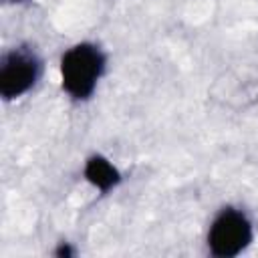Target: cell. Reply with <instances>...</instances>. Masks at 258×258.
I'll return each mask as SVG.
<instances>
[{"label": "cell", "mask_w": 258, "mask_h": 258, "mask_svg": "<svg viewBox=\"0 0 258 258\" xmlns=\"http://www.w3.org/2000/svg\"><path fill=\"white\" fill-rule=\"evenodd\" d=\"M105 71V54L97 44L81 42L71 46L60 58V77L64 91L77 99H89Z\"/></svg>", "instance_id": "cell-1"}, {"label": "cell", "mask_w": 258, "mask_h": 258, "mask_svg": "<svg viewBox=\"0 0 258 258\" xmlns=\"http://www.w3.org/2000/svg\"><path fill=\"white\" fill-rule=\"evenodd\" d=\"M252 242V222L236 208H224L210 226L208 246L218 258L238 256Z\"/></svg>", "instance_id": "cell-2"}, {"label": "cell", "mask_w": 258, "mask_h": 258, "mask_svg": "<svg viewBox=\"0 0 258 258\" xmlns=\"http://www.w3.org/2000/svg\"><path fill=\"white\" fill-rule=\"evenodd\" d=\"M40 75V58L28 46H18L6 52L0 60V95L16 99L34 87Z\"/></svg>", "instance_id": "cell-3"}, {"label": "cell", "mask_w": 258, "mask_h": 258, "mask_svg": "<svg viewBox=\"0 0 258 258\" xmlns=\"http://www.w3.org/2000/svg\"><path fill=\"white\" fill-rule=\"evenodd\" d=\"M85 177L97 189H101V191H109V189H113L121 181L119 169L109 159H105L103 155H93V157L87 159V163H85Z\"/></svg>", "instance_id": "cell-4"}, {"label": "cell", "mask_w": 258, "mask_h": 258, "mask_svg": "<svg viewBox=\"0 0 258 258\" xmlns=\"http://www.w3.org/2000/svg\"><path fill=\"white\" fill-rule=\"evenodd\" d=\"M56 254H58V256H71V254H73V250H71L69 246H60V248L56 250Z\"/></svg>", "instance_id": "cell-5"}, {"label": "cell", "mask_w": 258, "mask_h": 258, "mask_svg": "<svg viewBox=\"0 0 258 258\" xmlns=\"http://www.w3.org/2000/svg\"><path fill=\"white\" fill-rule=\"evenodd\" d=\"M8 2H22V0H8Z\"/></svg>", "instance_id": "cell-6"}]
</instances>
